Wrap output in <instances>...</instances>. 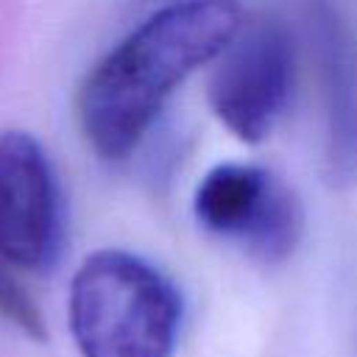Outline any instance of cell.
Listing matches in <instances>:
<instances>
[{"label": "cell", "mask_w": 357, "mask_h": 357, "mask_svg": "<svg viewBox=\"0 0 357 357\" xmlns=\"http://www.w3.org/2000/svg\"><path fill=\"white\" fill-rule=\"evenodd\" d=\"M192 212L201 229L262 262L287 259L304 231L296 190L273 170L251 162L215 165L195 187Z\"/></svg>", "instance_id": "277c9868"}, {"label": "cell", "mask_w": 357, "mask_h": 357, "mask_svg": "<svg viewBox=\"0 0 357 357\" xmlns=\"http://www.w3.org/2000/svg\"><path fill=\"white\" fill-rule=\"evenodd\" d=\"M296 81V45L273 17L243 20L212 59L206 98L215 117L240 139L262 142L282 120Z\"/></svg>", "instance_id": "3957f363"}, {"label": "cell", "mask_w": 357, "mask_h": 357, "mask_svg": "<svg viewBox=\"0 0 357 357\" xmlns=\"http://www.w3.org/2000/svg\"><path fill=\"white\" fill-rule=\"evenodd\" d=\"M0 315H6L11 324H17L20 329H25L31 337H42V318L33 307V301L25 296V290L8 279L6 273H0Z\"/></svg>", "instance_id": "52a82bcc"}, {"label": "cell", "mask_w": 357, "mask_h": 357, "mask_svg": "<svg viewBox=\"0 0 357 357\" xmlns=\"http://www.w3.org/2000/svg\"><path fill=\"white\" fill-rule=\"evenodd\" d=\"M243 25L234 0H176L142 20L81 81L78 126L103 159L137 151L170 95Z\"/></svg>", "instance_id": "6da1fadb"}, {"label": "cell", "mask_w": 357, "mask_h": 357, "mask_svg": "<svg viewBox=\"0 0 357 357\" xmlns=\"http://www.w3.org/2000/svg\"><path fill=\"white\" fill-rule=\"evenodd\" d=\"M324 109V176L332 187L357 184V53L346 25L329 11L310 17Z\"/></svg>", "instance_id": "8992f818"}, {"label": "cell", "mask_w": 357, "mask_h": 357, "mask_svg": "<svg viewBox=\"0 0 357 357\" xmlns=\"http://www.w3.org/2000/svg\"><path fill=\"white\" fill-rule=\"evenodd\" d=\"M67 321L81 357H173L181 296L148 259L100 248L73 273Z\"/></svg>", "instance_id": "7a4b0ae2"}, {"label": "cell", "mask_w": 357, "mask_h": 357, "mask_svg": "<svg viewBox=\"0 0 357 357\" xmlns=\"http://www.w3.org/2000/svg\"><path fill=\"white\" fill-rule=\"evenodd\" d=\"M64 237L53 165L28 131L0 134V259L22 271L56 262Z\"/></svg>", "instance_id": "5b68a950"}]
</instances>
